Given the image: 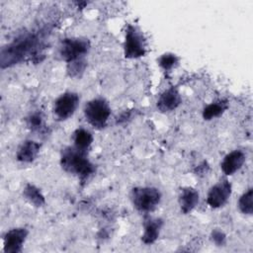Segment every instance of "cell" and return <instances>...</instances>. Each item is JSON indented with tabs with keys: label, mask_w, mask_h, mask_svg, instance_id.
Listing matches in <instances>:
<instances>
[{
	"label": "cell",
	"mask_w": 253,
	"mask_h": 253,
	"mask_svg": "<svg viewBox=\"0 0 253 253\" xmlns=\"http://www.w3.org/2000/svg\"><path fill=\"white\" fill-rule=\"evenodd\" d=\"M39 36L33 33H26L19 36L11 42L1 48L0 65L1 68L11 67L35 55L39 48Z\"/></svg>",
	"instance_id": "6da1fadb"
},
{
	"label": "cell",
	"mask_w": 253,
	"mask_h": 253,
	"mask_svg": "<svg viewBox=\"0 0 253 253\" xmlns=\"http://www.w3.org/2000/svg\"><path fill=\"white\" fill-rule=\"evenodd\" d=\"M59 163L63 171L77 176L81 181L87 180L96 170L95 165L87 157V153L74 146H66L61 150Z\"/></svg>",
	"instance_id": "7a4b0ae2"
},
{
	"label": "cell",
	"mask_w": 253,
	"mask_h": 253,
	"mask_svg": "<svg viewBox=\"0 0 253 253\" xmlns=\"http://www.w3.org/2000/svg\"><path fill=\"white\" fill-rule=\"evenodd\" d=\"M129 197L133 208L137 211L147 214L156 210L161 202L162 194L158 188L139 186L131 189Z\"/></svg>",
	"instance_id": "3957f363"
},
{
	"label": "cell",
	"mask_w": 253,
	"mask_h": 253,
	"mask_svg": "<svg viewBox=\"0 0 253 253\" xmlns=\"http://www.w3.org/2000/svg\"><path fill=\"white\" fill-rule=\"evenodd\" d=\"M111 113V107L104 98L91 99L85 104L83 109L87 123L96 129H103L107 126Z\"/></svg>",
	"instance_id": "277c9868"
},
{
	"label": "cell",
	"mask_w": 253,
	"mask_h": 253,
	"mask_svg": "<svg viewBox=\"0 0 253 253\" xmlns=\"http://www.w3.org/2000/svg\"><path fill=\"white\" fill-rule=\"evenodd\" d=\"M90 49V42L84 38H65L58 46V54L66 63L84 59Z\"/></svg>",
	"instance_id": "5b68a950"
},
{
	"label": "cell",
	"mask_w": 253,
	"mask_h": 253,
	"mask_svg": "<svg viewBox=\"0 0 253 253\" xmlns=\"http://www.w3.org/2000/svg\"><path fill=\"white\" fill-rule=\"evenodd\" d=\"M146 53V40L142 32L133 25H127L125 33L124 54L126 58L135 59Z\"/></svg>",
	"instance_id": "8992f818"
},
{
	"label": "cell",
	"mask_w": 253,
	"mask_h": 253,
	"mask_svg": "<svg viewBox=\"0 0 253 253\" xmlns=\"http://www.w3.org/2000/svg\"><path fill=\"white\" fill-rule=\"evenodd\" d=\"M79 102L80 96L76 92L67 91L59 95L53 102L52 106L54 118L59 122L68 120L75 114L79 106Z\"/></svg>",
	"instance_id": "52a82bcc"
},
{
	"label": "cell",
	"mask_w": 253,
	"mask_h": 253,
	"mask_svg": "<svg viewBox=\"0 0 253 253\" xmlns=\"http://www.w3.org/2000/svg\"><path fill=\"white\" fill-rule=\"evenodd\" d=\"M231 193V183L226 178H222L209 190L207 195V204L211 209L222 208L228 202Z\"/></svg>",
	"instance_id": "ba28073f"
},
{
	"label": "cell",
	"mask_w": 253,
	"mask_h": 253,
	"mask_svg": "<svg viewBox=\"0 0 253 253\" xmlns=\"http://www.w3.org/2000/svg\"><path fill=\"white\" fill-rule=\"evenodd\" d=\"M29 235V230L25 227H15L8 230L3 236V252L20 253Z\"/></svg>",
	"instance_id": "9c48e42d"
},
{
	"label": "cell",
	"mask_w": 253,
	"mask_h": 253,
	"mask_svg": "<svg viewBox=\"0 0 253 253\" xmlns=\"http://www.w3.org/2000/svg\"><path fill=\"white\" fill-rule=\"evenodd\" d=\"M246 160L245 153L240 149L228 152L220 162V169L226 176H231L239 171Z\"/></svg>",
	"instance_id": "30bf717a"
},
{
	"label": "cell",
	"mask_w": 253,
	"mask_h": 253,
	"mask_svg": "<svg viewBox=\"0 0 253 253\" xmlns=\"http://www.w3.org/2000/svg\"><path fill=\"white\" fill-rule=\"evenodd\" d=\"M181 103L182 97L179 91L174 87H170L160 94L156 102V107L162 113H169L175 111Z\"/></svg>",
	"instance_id": "8fae6325"
},
{
	"label": "cell",
	"mask_w": 253,
	"mask_h": 253,
	"mask_svg": "<svg viewBox=\"0 0 253 253\" xmlns=\"http://www.w3.org/2000/svg\"><path fill=\"white\" fill-rule=\"evenodd\" d=\"M163 223V219L160 217L145 216L143 220V233L141 235V241L145 245L155 243L160 235Z\"/></svg>",
	"instance_id": "7c38bea8"
},
{
	"label": "cell",
	"mask_w": 253,
	"mask_h": 253,
	"mask_svg": "<svg viewBox=\"0 0 253 253\" xmlns=\"http://www.w3.org/2000/svg\"><path fill=\"white\" fill-rule=\"evenodd\" d=\"M200 194L193 187H183L178 195V204L183 214L190 213L199 204Z\"/></svg>",
	"instance_id": "4fadbf2b"
},
{
	"label": "cell",
	"mask_w": 253,
	"mask_h": 253,
	"mask_svg": "<svg viewBox=\"0 0 253 253\" xmlns=\"http://www.w3.org/2000/svg\"><path fill=\"white\" fill-rule=\"evenodd\" d=\"M41 150V143L32 139L24 140L16 151V158L22 163H32L34 162Z\"/></svg>",
	"instance_id": "5bb4252c"
},
{
	"label": "cell",
	"mask_w": 253,
	"mask_h": 253,
	"mask_svg": "<svg viewBox=\"0 0 253 253\" xmlns=\"http://www.w3.org/2000/svg\"><path fill=\"white\" fill-rule=\"evenodd\" d=\"M72 140L73 146L76 149L87 153L93 142V134L84 127H78L72 134Z\"/></svg>",
	"instance_id": "9a60e30c"
},
{
	"label": "cell",
	"mask_w": 253,
	"mask_h": 253,
	"mask_svg": "<svg viewBox=\"0 0 253 253\" xmlns=\"http://www.w3.org/2000/svg\"><path fill=\"white\" fill-rule=\"evenodd\" d=\"M228 109V102L224 99L216 100L214 102L207 105L202 113V116L205 121H211L216 118H219L223 113Z\"/></svg>",
	"instance_id": "2e32d148"
},
{
	"label": "cell",
	"mask_w": 253,
	"mask_h": 253,
	"mask_svg": "<svg viewBox=\"0 0 253 253\" xmlns=\"http://www.w3.org/2000/svg\"><path fill=\"white\" fill-rule=\"evenodd\" d=\"M23 197L34 207L42 208L45 205V198L41 189L31 183H27L23 190Z\"/></svg>",
	"instance_id": "e0dca14e"
},
{
	"label": "cell",
	"mask_w": 253,
	"mask_h": 253,
	"mask_svg": "<svg viewBox=\"0 0 253 253\" xmlns=\"http://www.w3.org/2000/svg\"><path fill=\"white\" fill-rule=\"evenodd\" d=\"M238 209L241 213L251 215L253 213V189L249 188L238 199Z\"/></svg>",
	"instance_id": "ac0fdd59"
},
{
	"label": "cell",
	"mask_w": 253,
	"mask_h": 253,
	"mask_svg": "<svg viewBox=\"0 0 253 253\" xmlns=\"http://www.w3.org/2000/svg\"><path fill=\"white\" fill-rule=\"evenodd\" d=\"M180 61V57L172 52H166L159 56L157 59L158 65L164 70V71H170L173 68H175Z\"/></svg>",
	"instance_id": "d6986e66"
},
{
	"label": "cell",
	"mask_w": 253,
	"mask_h": 253,
	"mask_svg": "<svg viewBox=\"0 0 253 253\" xmlns=\"http://www.w3.org/2000/svg\"><path fill=\"white\" fill-rule=\"evenodd\" d=\"M27 126L32 131H42L44 129L43 116L41 112H35L27 118Z\"/></svg>",
	"instance_id": "ffe728a7"
},
{
	"label": "cell",
	"mask_w": 253,
	"mask_h": 253,
	"mask_svg": "<svg viewBox=\"0 0 253 253\" xmlns=\"http://www.w3.org/2000/svg\"><path fill=\"white\" fill-rule=\"evenodd\" d=\"M85 68H86L85 58L67 63V73L70 77H80L83 74Z\"/></svg>",
	"instance_id": "44dd1931"
},
{
	"label": "cell",
	"mask_w": 253,
	"mask_h": 253,
	"mask_svg": "<svg viewBox=\"0 0 253 253\" xmlns=\"http://www.w3.org/2000/svg\"><path fill=\"white\" fill-rule=\"evenodd\" d=\"M210 238L215 246L221 247L226 244V234L221 229H218V228L212 229L211 232Z\"/></svg>",
	"instance_id": "7402d4cb"
}]
</instances>
